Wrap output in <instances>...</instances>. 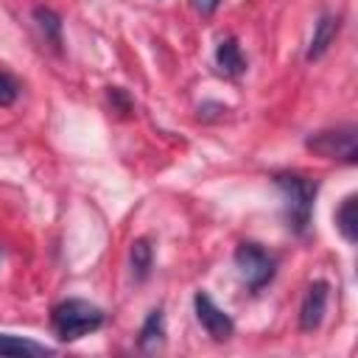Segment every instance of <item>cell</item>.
<instances>
[{
  "mask_svg": "<svg viewBox=\"0 0 358 358\" xmlns=\"http://www.w3.org/2000/svg\"><path fill=\"white\" fill-rule=\"evenodd\" d=\"M274 185L282 193V207H285V221L288 229L296 235H305L313 218V204L319 193V182L299 176V173H277Z\"/></svg>",
  "mask_w": 358,
  "mask_h": 358,
  "instance_id": "obj_1",
  "label": "cell"
},
{
  "mask_svg": "<svg viewBox=\"0 0 358 358\" xmlns=\"http://www.w3.org/2000/svg\"><path fill=\"white\" fill-rule=\"evenodd\" d=\"M0 355H53V347L25 338V336H14V333H0Z\"/></svg>",
  "mask_w": 358,
  "mask_h": 358,
  "instance_id": "obj_10",
  "label": "cell"
},
{
  "mask_svg": "<svg viewBox=\"0 0 358 358\" xmlns=\"http://www.w3.org/2000/svg\"><path fill=\"white\" fill-rule=\"evenodd\" d=\"M17 95H20V84H17V78L0 70V106H11V103L17 101Z\"/></svg>",
  "mask_w": 358,
  "mask_h": 358,
  "instance_id": "obj_14",
  "label": "cell"
},
{
  "mask_svg": "<svg viewBox=\"0 0 358 358\" xmlns=\"http://www.w3.org/2000/svg\"><path fill=\"white\" fill-rule=\"evenodd\" d=\"M215 67L227 78H238V76L246 73V56H243V50H241L235 36H227V39L218 42V48H215Z\"/></svg>",
  "mask_w": 358,
  "mask_h": 358,
  "instance_id": "obj_8",
  "label": "cell"
},
{
  "mask_svg": "<svg viewBox=\"0 0 358 358\" xmlns=\"http://www.w3.org/2000/svg\"><path fill=\"white\" fill-rule=\"evenodd\" d=\"M218 3H221V0H193V8H196L199 14H204V17H210V14L218 8Z\"/></svg>",
  "mask_w": 358,
  "mask_h": 358,
  "instance_id": "obj_15",
  "label": "cell"
},
{
  "mask_svg": "<svg viewBox=\"0 0 358 358\" xmlns=\"http://www.w3.org/2000/svg\"><path fill=\"white\" fill-rule=\"evenodd\" d=\"M327 296H330V282H324V280H313L305 288V296L299 305V330L313 333L322 324V319L327 313Z\"/></svg>",
  "mask_w": 358,
  "mask_h": 358,
  "instance_id": "obj_6",
  "label": "cell"
},
{
  "mask_svg": "<svg viewBox=\"0 0 358 358\" xmlns=\"http://www.w3.org/2000/svg\"><path fill=\"white\" fill-rule=\"evenodd\" d=\"M129 266H131V277L137 282L148 280L151 274V266H154V246L148 238H137L129 249Z\"/></svg>",
  "mask_w": 358,
  "mask_h": 358,
  "instance_id": "obj_12",
  "label": "cell"
},
{
  "mask_svg": "<svg viewBox=\"0 0 358 358\" xmlns=\"http://www.w3.org/2000/svg\"><path fill=\"white\" fill-rule=\"evenodd\" d=\"M103 310L87 299H64L53 308L50 313V322H53V330L62 341H78L90 333H95L101 324H103Z\"/></svg>",
  "mask_w": 358,
  "mask_h": 358,
  "instance_id": "obj_2",
  "label": "cell"
},
{
  "mask_svg": "<svg viewBox=\"0 0 358 358\" xmlns=\"http://www.w3.org/2000/svg\"><path fill=\"white\" fill-rule=\"evenodd\" d=\"M193 310H196L199 324L204 327V333H207L213 341H227V338L235 333L232 316H229L227 310H221V308L210 299V294L199 291V294L193 296Z\"/></svg>",
  "mask_w": 358,
  "mask_h": 358,
  "instance_id": "obj_5",
  "label": "cell"
},
{
  "mask_svg": "<svg viewBox=\"0 0 358 358\" xmlns=\"http://www.w3.org/2000/svg\"><path fill=\"white\" fill-rule=\"evenodd\" d=\"M341 28V17L338 14H322L316 22H313V36H310V45L305 50V59L308 62H316L327 53V48L333 45L336 34Z\"/></svg>",
  "mask_w": 358,
  "mask_h": 358,
  "instance_id": "obj_7",
  "label": "cell"
},
{
  "mask_svg": "<svg viewBox=\"0 0 358 358\" xmlns=\"http://www.w3.org/2000/svg\"><path fill=\"white\" fill-rule=\"evenodd\" d=\"M305 148L324 157V159H338L352 165L358 159V129L355 126H336V129H322L305 140Z\"/></svg>",
  "mask_w": 358,
  "mask_h": 358,
  "instance_id": "obj_4",
  "label": "cell"
},
{
  "mask_svg": "<svg viewBox=\"0 0 358 358\" xmlns=\"http://www.w3.org/2000/svg\"><path fill=\"white\" fill-rule=\"evenodd\" d=\"M336 229L341 232V238L347 243H355L358 241V196L350 193L338 210H336Z\"/></svg>",
  "mask_w": 358,
  "mask_h": 358,
  "instance_id": "obj_11",
  "label": "cell"
},
{
  "mask_svg": "<svg viewBox=\"0 0 358 358\" xmlns=\"http://www.w3.org/2000/svg\"><path fill=\"white\" fill-rule=\"evenodd\" d=\"M34 20H36L39 31L45 34V39H50L56 48H62V17H59L53 8L36 6V8H34Z\"/></svg>",
  "mask_w": 358,
  "mask_h": 358,
  "instance_id": "obj_13",
  "label": "cell"
},
{
  "mask_svg": "<svg viewBox=\"0 0 358 358\" xmlns=\"http://www.w3.org/2000/svg\"><path fill=\"white\" fill-rule=\"evenodd\" d=\"M162 344H165V313H162V308H154V310H148V316L140 327L137 347L143 352H157V350H162Z\"/></svg>",
  "mask_w": 358,
  "mask_h": 358,
  "instance_id": "obj_9",
  "label": "cell"
},
{
  "mask_svg": "<svg viewBox=\"0 0 358 358\" xmlns=\"http://www.w3.org/2000/svg\"><path fill=\"white\" fill-rule=\"evenodd\" d=\"M235 268H238V277L243 280V285L252 294H257L274 280L277 260L260 243L246 241V243H238V249H235Z\"/></svg>",
  "mask_w": 358,
  "mask_h": 358,
  "instance_id": "obj_3",
  "label": "cell"
}]
</instances>
